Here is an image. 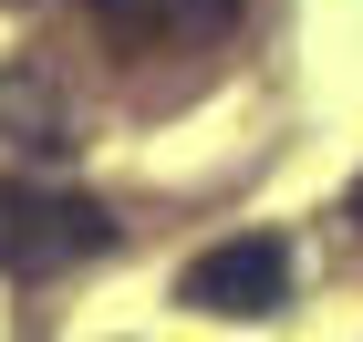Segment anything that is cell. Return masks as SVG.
<instances>
[{
  "instance_id": "1",
  "label": "cell",
  "mask_w": 363,
  "mask_h": 342,
  "mask_svg": "<svg viewBox=\"0 0 363 342\" xmlns=\"http://www.w3.org/2000/svg\"><path fill=\"white\" fill-rule=\"evenodd\" d=\"M114 249V218L62 187H0V259L11 270H62V259Z\"/></svg>"
},
{
  "instance_id": "2",
  "label": "cell",
  "mask_w": 363,
  "mask_h": 342,
  "mask_svg": "<svg viewBox=\"0 0 363 342\" xmlns=\"http://www.w3.org/2000/svg\"><path fill=\"white\" fill-rule=\"evenodd\" d=\"M177 301H197V312H218V321H259V312H280V301H291V249H280L270 228L218 239V249H197V259H187Z\"/></svg>"
},
{
  "instance_id": "3",
  "label": "cell",
  "mask_w": 363,
  "mask_h": 342,
  "mask_svg": "<svg viewBox=\"0 0 363 342\" xmlns=\"http://www.w3.org/2000/svg\"><path fill=\"white\" fill-rule=\"evenodd\" d=\"M114 52H197L239 21V0H84Z\"/></svg>"
},
{
  "instance_id": "4",
  "label": "cell",
  "mask_w": 363,
  "mask_h": 342,
  "mask_svg": "<svg viewBox=\"0 0 363 342\" xmlns=\"http://www.w3.org/2000/svg\"><path fill=\"white\" fill-rule=\"evenodd\" d=\"M342 218H353V228H363V176H353V198H342Z\"/></svg>"
}]
</instances>
